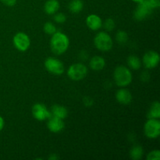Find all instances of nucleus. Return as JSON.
Masks as SVG:
<instances>
[{"instance_id": "f257e3e1", "label": "nucleus", "mask_w": 160, "mask_h": 160, "mask_svg": "<svg viewBox=\"0 0 160 160\" xmlns=\"http://www.w3.org/2000/svg\"><path fill=\"white\" fill-rule=\"evenodd\" d=\"M70 41L68 37L62 32H56L50 40V48L56 55H62L68 49Z\"/></svg>"}, {"instance_id": "f03ea898", "label": "nucleus", "mask_w": 160, "mask_h": 160, "mask_svg": "<svg viewBox=\"0 0 160 160\" xmlns=\"http://www.w3.org/2000/svg\"><path fill=\"white\" fill-rule=\"evenodd\" d=\"M113 78L117 86L124 88L129 85L132 81V74L128 67L119 66L114 70Z\"/></svg>"}, {"instance_id": "7ed1b4c3", "label": "nucleus", "mask_w": 160, "mask_h": 160, "mask_svg": "<svg viewBox=\"0 0 160 160\" xmlns=\"http://www.w3.org/2000/svg\"><path fill=\"white\" fill-rule=\"evenodd\" d=\"M94 43L98 50L102 52L109 51L113 45L110 36L104 31H102L96 34L94 39Z\"/></svg>"}, {"instance_id": "20e7f679", "label": "nucleus", "mask_w": 160, "mask_h": 160, "mask_svg": "<svg viewBox=\"0 0 160 160\" xmlns=\"http://www.w3.org/2000/svg\"><path fill=\"white\" fill-rule=\"evenodd\" d=\"M88 73V68L82 63H74L69 67L67 75L71 80L75 81L84 79Z\"/></svg>"}, {"instance_id": "39448f33", "label": "nucleus", "mask_w": 160, "mask_h": 160, "mask_svg": "<svg viewBox=\"0 0 160 160\" xmlns=\"http://www.w3.org/2000/svg\"><path fill=\"white\" fill-rule=\"evenodd\" d=\"M144 132L148 138H157L160 134V122L159 119H148L144 127Z\"/></svg>"}, {"instance_id": "423d86ee", "label": "nucleus", "mask_w": 160, "mask_h": 160, "mask_svg": "<svg viewBox=\"0 0 160 160\" xmlns=\"http://www.w3.org/2000/svg\"><path fill=\"white\" fill-rule=\"evenodd\" d=\"M45 67L50 73L54 75H61L64 73V65L60 60L53 57L47 58L45 61Z\"/></svg>"}, {"instance_id": "0eeeda50", "label": "nucleus", "mask_w": 160, "mask_h": 160, "mask_svg": "<svg viewBox=\"0 0 160 160\" xmlns=\"http://www.w3.org/2000/svg\"><path fill=\"white\" fill-rule=\"evenodd\" d=\"M13 45L19 51L25 52L31 45V40L28 34L23 32H19L13 37Z\"/></svg>"}, {"instance_id": "6e6552de", "label": "nucleus", "mask_w": 160, "mask_h": 160, "mask_svg": "<svg viewBox=\"0 0 160 160\" xmlns=\"http://www.w3.org/2000/svg\"><path fill=\"white\" fill-rule=\"evenodd\" d=\"M138 6L134 11V17L137 20H142L151 14L152 10L153 9L149 5L148 0H144L143 2L138 3Z\"/></svg>"}, {"instance_id": "1a4fd4ad", "label": "nucleus", "mask_w": 160, "mask_h": 160, "mask_svg": "<svg viewBox=\"0 0 160 160\" xmlns=\"http://www.w3.org/2000/svg\"><path fill=\"white\" fill-rule=\"evenodd\" d=\"M32 115L34 119L43 121V120H48L52 116L51 112L48 110L46 106H44L41 103H36L32 107Z\"/></svg>"}, {"instance_id": "9d476101", "label": "nucleus", "mask_w": 160, "mask_h": 160, "mask_svg": "<svg viewBox=\"0 0 160 160\" xmlns=\"http://www.w3.org/2000/svg\"><path fill=\"white\" fill-rule=\"evenodd\" d=\"M159 55L156 51H148L144 55L143 64L147 69H153L158 66L159 62Z\"/></svg>"}, {"instance_id": "9b49d317", "label": "nucleus", "mask_w": 160, "mask_h": 160, "mask_svg": "<svg viewBox=\"0 0 160 160\" xmlns=\"http://www.w3.org/2000/svg\"><path fill=\"white\" fill-rule=\"evenodd\" d=\"M48 120V121L47 123V127L51 132L59 133L63 130L64 127H65L63 120L55 117V116H51Z\"/></svg>"}, {"instance_id": "f8f14e48", "label": "nucleus", "mask_w": 160, "mask_h": 160, "mask_svg": "<svg viewBox=\"0 0 160 160\" xmlns=\"http://www.w3.org/2000/svg\"><path fill=\"white\" fill-rule=\"evenodd\" d=\"M116 98L120 104L129 105L132 101V95L128 89L121 88L117 91L116 94Z\"/></svg>"}, {"instance_id": "ddd939ff", "label": "nucleus", "mask_w": 160, "mask_h": 160, "mask_svg": "<svg viewBox=\"0 0 160 160\" xmlns=\"http://www.w3.org/2000/svg\"><path fill=\"white\" fill-rule=\"evenodd\" d=\"M86 24L88 27L89 29L92 30V31H97L102 28V21L98 15L91 14L86 19Z\"/></svg>"}, {"instance_id": "4468645a", "label": "nucleus", "mask_w": 160, "mask_h": 160, "mask_svg": "<svg viewBox=\"0 0 160 160\" xmlns=\"http://www.w3.org/2000/svg\"><path fill=\"white\" fill-rule=\"evenodd\" d=\"M89 66H90L91 69H92L93 70L98 71V70H102L104 68L105 66H106V61H105L104 58L95 56L91 59Z\"/></svg>"}, {"instance_id": "2eb2a0df", "label": "nucleus", "mask_w": 160, "mask_h": 160, "mask_svg": "<svg viewBox=\"0 0 160 160\" xmlns=\"http://www.w3.org/2000/svg\"><path fill=\"white\" fill-rule=\"evenodd\" d=\"M59 2L58 0H48L45 2L44 6V10L45 13L48 15H52L56 13L59 9Z\"/></svg>"}, {"instance_id": "dca6fc26", "label": "nucleus", "mask_w": 160, "mask_h": 160, "mask_svg": "<svg viewBox=\"0 0 160 160\" xmlns=\"http://www.w3.org/2000/svg\"><path fill=\"white\" fill-rule=\"evenodd\" d=\"M51 113L52 114V116L64 120L65 118H67V115H68V111H67V108H65L64 106L54 105L53 106H52Z\"/></svg>"}, {"instance_id": "f3484780", "label": "nucleus", "mask_w": 160, "mask_h": 160, "mask_svg": "<svg viewBox=\"0 0 160 160\" xmlns=\"http://www.w3.org/2000/svg\"><path fill=\"white\" fill-rule=\"evenodd\" d=\"M148 119H159L160 117V103L156 101L152 103L149 111L147 115Z\"/></svg>"}, {"instance_id": "a211bd4d", "label": "nucleus", "mask_w": 160, "mask_h": 160, "mask_svg": "<svg viewBox=\"0 0 160 160\" xmlns=\"http://www.w3.org/2000/svg\"><path fill=\"white\" fill-rule=\"evenodd\" d=\"M69 10L73 13H78L84 7V3L81 0H71L69 3Z\"/></svg>"}, {"instance_id": "6ab92c4d", "label": "nucleus", "mask_w": 160, "mask_h": 160, "mask_svg": "<svg viewBox=\"0 0 160 160\" xmlns=\"http://www.w3.org/2000/svg\"><path fill=\"white\" fill-rule=\"evenodd\" d=\"M144 154L143 148L140 145H135L130 151V156L134 160H139L142 158Z\"/></svg>"}, {"instance_id": "aec40b11", "label": "nucleus", "mask_w": 160, "mask_h": 160, "mask_svg": "<svg viewBox=\"0 0 160 160\" xmlns=\"http://www.w3.org/2000/svg\"><path fill=\"white\" fill-rule=\"evenodd\" d=\"M128 64L130 68L134 70H139L142 67V62L141 59L136 56H130L128 58Z\"/></svg>"}, {"instance_id": "412c9836", "label": "nucleus", "mask_w": 160, "mask_h": 160, "mask_svg": "<svg viewBox=\"0 0 160 160\" xmlns=\"http://www.w3.org/2000/svg\"><path fill=\"white\" fill-rule=\"evenodd\" d=\"M116 39L118 42V43L124 44L128 40V35L125 31H119L116 34Z\"/></svg>"}, {"instance_id": "4be33fe9", "label": "nucleus", "mask_w": 160, "mask_h": 160, "mask_svg": "<svg viewBox=\"0 0 160 160\" xmlns=\"http://www.w3.org/2000/svg\"><path fill=\"white\" fill-rule=\"evenodd\" d=\"M44 31L47 34H49V35H52L54 33L56 32V28L52 23L51 22H47L44 25Z\"/></svg>"}, {"instance_id": "5701e85b", "label": "nucleus", "mask_w": 160, "mask_h": 160, "mask_svg": "<svg viewBox=\"0 0 160 160\" xmlns=\"http://www.w3.org/2000/svg\"><path fill=\"white\" fill-rule=\"evenodd\" d=\"M104 28L107 31H112L115 28V21L111 18L107 19L104 23Z\"/></svg>"}, {"instance_id": "b1692460", "label": "nucleus", "mask_w": 160, "mask_h": 160, "mask_svg": "<svg viewBox=\"0 0 160 160\" xmlns=\"http://www.w3.org/2000/svg\"><path fill=\"white\" fill-rule=\"evenodd\" d=\"M148 160H159L160 159V152L159 150H154L148 153L147 156Z\"/></svg>"}, {"instance_id": "393cba45", "label": "nucleus", "mask_w": 160, "mask_h": 160, "mask_svg": "<svg viewBox=\"0 0 160 160\" xmlns=\"http://www.w3.org/2000/svg\"><path fill=\"white\" fill-rule=\"evenodd\" d=\"M53 19H54V20L56 23H62L67 20V16L64 13H62V12H59V13L56 14L54 16Z\"/></svg>"}, {"instance_id": "a878e982", "label": "nucleus", "mask_w": 160, "mask_h": 160, "mask_svg": "<svg viewBox=\"0 0 160 160\" xmlns=\"http://www.w3.org/2000/svg\"><path fill=\"white\" fill-rule=\"evenodd\" d=\"M152 9H158L160 6V0H148Z\"/></svg>"}, {"instance_id": "bb28decb", "label": "nucleus", "mask_w": 160, "mask_h": 160, "mask_svg": "<svg viewBox=\"0 0 160 160\" xmlns=\"http://www.w3.org/2000/svg\"><path fill=\"white\" fill-rule=\"evenodd\" d=\"M0 1L7 6H13L17 3V0H0Z\"/></svg>"}, {"instance_id": "cd10ccee", "label": "nucleus", "mask_w": 160, "mask_h": 160, "mask_svg": "<svg viewBox=\"0 0 160 160\" xmlns=\"http://www.w3.org/2000/svg\"><path fill=\"white\" fill-rule=\"evenodd\" d=\"M84 105L87 106H91L93 105V101H92L89 97H85V98H84Z\"/></svg>"}, {"instance_id": "c85d7f7f", "label": "nucleus", "mask_w": 160, "mask_h": 160, "mask_svg": "<svg viewBox=\"0 0 160 160\" xmlns=\"http://www.w3.org/2000/svg\"><path fill=\"white\" fill-rule=\"evenodd\" d=\"M4 128V120H3L2 117L0 116V131L3 129Z\"/></svg>"}, {"instance_id": "c756f323", "label": "nucleus", "mask_w": 160, "mask_h": 160, "mask_svg": "<svg viewBox=\"0 0 160 160\" xmlns=\"http://www.w3.org/2000/svg\"><path fill=\"white\" fill-rule=\"evenodd\" d=\"M57 159H58V157L56 156V154H52L51 156H50V157H49V159H51V160Z\"/></svg>"}, {"instance_id": "7c9ffc66", "label": "nucleus", "mask_w": 160, "mask_h": 160, "mask_svg": "<svg viewBox=\"0 0 160 160\" xmlns=\"http://www.w3.org/2000/svg\"><path fill=\"white\" fill-rule=\"evenodd\" d=\"M131 1L134 2H136V3H140V2H143L144 0H131Z\"/></svg>"}]
</instances>
